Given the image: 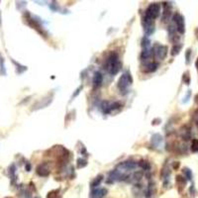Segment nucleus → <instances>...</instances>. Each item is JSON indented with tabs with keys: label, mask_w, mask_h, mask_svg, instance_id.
<instances>
[{
	"label": "nucleus",
	"mask_w": 198,
	"mask_h": 198,
	"mask_svg": "<svg viewBox=\"0 0 198 198\" xmlns=\"http://www.w3.org/2000/svg\"><path fill=\"white\" fill-rule=\"evenodd\" d=\"M105 67H106L107 71L109 72L111 75H116L122 69V63L119 59V57L116 53H111L109 55L108 59L105 63Z\"/></svg>",
	"instance_id": "nucleus-1"
},
{
	"label": "nucleus",
	"mask_w": 198,
	"mask_h": 198,
	"mask_svg": "<svg viewBox=\"0 0 198 198\" xmlns=\"http://www.w3.org/2000/svg\"><path fill=\"white\" fill-rule=\"evenodd\" d=\"M132 83H133V77H132V75L130 74V72L127 71L120 76V78H119V80L117 82V86L121 91H124V90H126L128 88Z\"/></svg>",
	"instance_id": "nucleus-2"
},
{
	"label": "nucleus",
	"mask_w": 198,
	"mask_h": 198,
	"mask_svg": "<svg viewBox=\"0 0 198 198\" xmlns=\"http://www.w3.org/2000/svg\"><path fill=\"white\" fill-rule=\"evenodd\" d=\"M26 20H27V23L29 24V25L33 28V29L36 30L37 32L39 33V34H41L43 37H47L46 31L44 30L43 26H42V24L39 22V20H36V19L33 18V17H31V15L29 14V13H28L27 16H26Z\"/></svg>",
	"instance_id": "nucleus-3"
},
{
	"label": "nucleus",
	"mask_w": 198,
	"mask_h": 198,
	"mask_svg": "<svg viewBox=\"0 0 198 198\" xmlns=\"http://www.w3.org/2000/svg\"><path fill=\"white\" fill-rule=\"evenodd\" d=\"M160 5L158 3H153L151 5H149V7L147 8L145 16L155 20L160 16Z\"/></svg>",
	"instance_id": "nucleus-4"
},
{
	"label": "nucleus",
	"mask_w": 198,
	"mask_h": 198,
	"mask_svg": "<svg viewBox=\"0 0 198 198\" xmlns=\"http://www.w3.org/2000/svg\"><path fill=\"white\" fill-rule=\"evenodd\" d=\"M173 22L176 25V31L179 34H184L185 32V22H184V18L182 15H180L179 13H175L172 17Z\"/></svg>",
	"instance_id": "nucleus-5"
},
{
	"label": "nucleus",
	"mask_w": 198,
	"mask_h": 198,
	"mask_svg": "<svg viewBox=\"0 0 198 198\" xmlns=\"http://www.w3.org/2000/svg\"><path fill=\"white\" fill-rule=\"evenodd\" d=\"M143 27H144V30H145V33H146V35H152L154 32H155V22H154L153 19L149 18V17L147 16H144L143 17Z\"/></svg>",
	"instance_id": "nucleus-6"
},
{
	"label": "nucleus",
	"mask_w": 198,
	"mask_h": 198,
	"mask_svg": "<svg viewBox=\"0 0 198 198\" xmlns=\"http://www.w3.org/2000/svg\"><path fill=\"white\" fill-rule=\"evenodd\" d=\"M153 51H154V54H155V57L158 59H160V61L166 59V55H168V47L164 45H158V44H157Z\"/></svg>",
	"instance_id": "nucleus-7"
},
{
	"label": "nucleus",
	"mask_w": 198,
	"mask_h": 198,
	"mask_svg": "<svg viewBox=\"0 0 198 198\" xmlns=\"http://www.w3.org/2000/svg\"><path fill=\"white\" fill-rule=\"evenodd\" d=\"M126 175L123 174L120 170L118 169H114V170L110 171L108 175V179H107V183H113L114 181H119V180L125 179Z\"/></svg>",
	"instance_id": "nucleus-8"
},
{
	"label": "nucleus",
	"mask_w": 198,
	"mask_h": 198,
	"mask_svg": "<svg viewBox=\"0 0 198 198\" xmlns=\"http://www.w3.org/2000/svg\"><path fill=\"white\" fill-rule=\"evenodd\" d=\"M53 101V96L52 95H48L46 97L42 98L41 100L36 102L34 105H33V109L32 110H36V109H42L44 107H47L52 103Z\"/></svg>",
	"instance_id": "nucleus-9"
},
{
	"label": "nucleus",
	"mask_w": 198,
	"mask_h": 198,
	"mask_svg": "<svg viewBox=\"0 0 198 198\" xmlns=\"http://www.w3.org/2000/svg\"><path fill=\"white\" fill-rule=\"evenodd\" d=\"M36 172H37V174L40 175V176H43V177L48 176L51 172L49 166H48V164H45V162H44V164H40L38 168H37Z\"/></svg>",
	"instance_id": "nucleus-10"
},
{
	"label": "nucleus",
	"mask_w": 198,
	"mask_h": 198,
	"mask_svg": "<svg viewBox=\"0 0 198 198\" xmlns=\"http://www.w3.org/2000/svg\"><path fill=\"white\" fill-rule=\"evenodd\" d=\"M136 166H137V164L134 160H126V162H120L117 166V168L122 169H127V170H132V169H135Z\"/></svg>",
	"instance_id": "nucleus-11"
},
{
	"label": "nucleus",
	"mask_w": 198,
	"mask_h": 198,
	"mask_svg": "<svg viewBox=\"0 0 198 198\" xmlns=\"http://www.w3.org/2000/svg\"><path fill=\"white\" fill-rule=\"evenodd\" d=\"M103 81V75L100 71H96L93 75V78H92V83H93V87L95 88H98V87L101 86Z\"/></svg>",
	"instance_id": "nucleus-12"
},
{
	"label": "nucleus",
	"mask_w": 198,
	"mask_h": 198,
	"mask_svg": "<svg viewBox=\"0 0 198 198\" xmlns=\"http://www.w3.org/2000/svg\"><path fill=\"white\" fill-rule=\"evenodd\" d=\"M107 194V189L106 188H97L94 189L91 193L92 198H101Z\"/></svg>",
	"instance_id": "nucleus-13"
},
{
	"label": "nucleus",
	"mask_w": 198,
	"mask_h": 198,
	"mask_svg": "<svg viewBox=\"0 0 198 198\" xmlns=\"http://www.w3.org/2000/svg\"><path fill=\"white\" fill-rule=\"evenodd\" d=\"M152 54H153V50L150 49H144L141 53V61L144 63V61H148V59H151Z\"/></svg>",
	"instance_id": "nucleus-14"
},
{
	"label": "nucleus",
	"mask_w": 198,
	"mask_h": 198,
	"mask_svg": "<svg viewBox=\"0 0 198 198\" xmlns=\"http://www.w3.org/2000/svg\"><path fill=\"white\" fill-rule=\"evenodd\" d=\"M158 65L157 63L152 61V63H147V65H145V69L143 70H144L145 72H154L158 69Z\"/></svg>",
	"instance_id": "nucleus-15"
},
{
	"label": "nucleus",
	"mask_w": 198,
	"mask_h": 198,
	"mask_svg": "<svg viewBox=\"0 0 198 198\" xmlns=\"http://www.w3.org/2000/svg\"><path fill=\"white\" fill-rule=\"evenodd\" d=\"M176 182H177L178 187H180V189H183L184 186H185V184H186V179L183 176H181V175H177Z\"/></svg>",
	"instance_id": "nucleus-16"
},
{
	"label": "nucleus",
	"mask_w": 198,
	"mask_h": 198,
	"mask_svg": "<svg viewBox=\"0 0 198 198\" xmlns=\"http://www.w3.org/2000/svg\"><path fill=\"white\" fill-rule=\"evenodd\" d=\"M180 133H181V136L184 140H189V138H190V129H188L187 127H183L180 131Z\"/></svg>",
	"instance_id": "nucleus-17"
},
{
	"label": "nucleus",
	"mask_w": 198,
	"mask_h": 198,
	"mask_svg": "<svg viewBox=\"0 0 198 198\" xmlns=\"http://www.w3.org/2000/svg\"><path fill=\"white\" fill-rule=\"evenodd\" d=\"M139 166H140L141 168L145 169V170H148V169H150V168H151V166H150V162H148V160H141L140 162H139Z\"/></svg>",
	"instance_id": "nucleus-18"
},
{
	"label": "nucleus",
	"mask_w": 198,
	"mask_h": 198,
	"mask_svg": "<svg viewBox=\"0 0 198 198\" xmlns=\"http://www.w3.org/2000/svg\"><path fill=\"white\" fill-rule=\"evenodd\" d=\"M152 142H153V144L155 145V146H158V145H160V143L162 142V136L158 135V134H156V135H154L153 138H152Z\"/></svg>",
	"instance_id": "nucleus-19"
},
{
	"label": "nucleus",
	"mask_w": 198,
	"mask_h": 198,
	"mask_svg": "<svg viewBox=\"0 0 198 198\" xmlns=\"http://www.w3.org/2000/svg\"><path fill=\"white\" fill-rule=\"evenodd\" d=\"M182 48V45H178V44H175L174 46L171 49V56H176V55L179 54L180 50Z\"/></svg>",
	"instance_id": "nucleus-20"
},
{
	"label": "nucleus",
	"mask_w": 198,
	"mask_h": 198,
	"mask_svg": "<svg viewBox=\"0 0 198 198\" xmlns=\"http://www.w3.org/2000/svg\"><path fill=\"white\" fill-rule=\"evenodd\" d=\"M86 166H87L86 160H84V158H77V160H76V166H77V168H82Z\"/></svg>",
	"instance_id": "nucleus-21"
},
{
	"label": "nucleus",
	"mask_w": 198,
	"mask_h": 198,
	"mask_svg": "<svg viewBox=\"0 0 198 198\" xmlns=\"http://www.w3.org/2000/svg\"><path fill=\"white\" fill-rule=\"evenodd\" d=\"M12 63H14V65H16V67H17V72H18V73H22V72H24V71H26V70H27V67L21 65L20 63H17V61H15L14 59H12Z\"/></svg>",
	"instance_id": "nucleus-22"
},
{
	"label": "nucleus",
	"mask_w": 198,
	"mask_h": 198,
	"mask_svg": "<svg viewBox=\"0 0 198 198\" xmlns=\"http://www.w3.org/2000/svg\"><path fill=\"white\" fill-rule=\"evenodd\" d=\"M141 46H142L143 50H144V49H150V40L148 39V37H144V38L142 39Z\"/></svg>",
	"instance_id": "nucleus-23"
},
{
	"label": "nucleus",
	"mask_w": 198,
	"mask_h": 198,
	"mask_svg": "<svg viewBox=\"0 0 198 198\" xmlns=\"http://www.w3.org/2000/svg\"><path fill=\"white\" fill-rule=\"evenodd\" d=\"M122 107V104L120 102H113V103H110L109 104V112H112L113 110L119 109Z\"/></svg>",
	"instance_id": "nucleus-24"
},
{
	"label": "nucleus",
	"mask_w": 198,
	"mask_h": 198,
	"mask_svg": "<svg viewBox=\"0 0 198 198\" xmlns=\"http://www.w3.org/2000/svg\"><path fill=\"white\" fill-rule=\"evenodd\" d=\"M190 149L193 153H197L198 152V139H193L192 142H191Z\"/></svg>",
	"instance_id": "nucleus-25"
},
{
	"label": "nucleus",
	"mask_w": 198,
	"mask_h": 198,
	"mask_svg": "<svg viewBox=\"0 0 198 198\" xmlns=\"http://www.w3.org/2000/svg\"><path fill=\"white\" fill-rule=\"evenodd\" d=\"M102 178H103V175L102 174L98 175V176L91 182V186H92V187H96V186H98L99 184H100V182L102 181Z\"/></svg>",
	"instance_id": "nucleus-26"
},
{
	"label": "nucleus",
	"mask_w": 198,
	"mask_h": 198,
	"mask_svg": "<svg viewBox=\"0 0 198 198\" xmlns=\"http://www.w3.org/2000/svg\"><path fill=\"white\" fill-rule=\"evenodd\" d=\"M59 192V189H56V190L50 191L49 194L47 195V198H57Z\"/></svg>",
	"instance_id": "nucleus-27"
},
{
	"label": "nucleus",
	"mask_w": 198,
	"mask_h": 198,
	"mask_svg": "<svg viewBox=\"0 0 198 198\" xmlns=\"http://www.w3.org/2000/svg\"><path fill=\"white\" fill-rule=\"evenodd\" d=\"M183 173L186 175V179L191 180V178H192V172H191L190 169L184 168H183Z\"/></svg>",
	"instance_id": "nucleus-28"
},
{
	"label": "nucleus",
	"mask_w": 198,
	"mask_h": 198,
	"mask_svg": "<svg viewBox=\"0 0 198 198\" xmlns=\"http://www.w3.org/2000/svg\"><path fill=\"white\" fill-rule=\"evenodd\" d=\"M143 176V172H140V171H136V172H134V174H133V179L134 180H137V181H139V180L142 178Z\"/></svg>",
	"instance_id": "nucleus-29"
},
{
	"label": "nucleus",
	"mask_w": 198,
	"mask_h": 198,
	"mask_svg": "<svg viewBox=\"0 0 198 198\" xmlns=\"http://www.w3.org/2000/svg\"><path fill=\"white\" fill-rule=\"evenodd\" d=\"M182 79H183V81L186 83V84H189V82H190V75H189V72H185V73L183 74V77H182Z\"/></svg>",
	"instance_id": "nucleus-30"
},
{
	"label": "nucleus",
	"mask_w": 198,
	"mask_h": 198,
	"mask_svg": "<svg viewBox=\"0 0 198 198\" xmlns=\"http://www.w3.org/2000/svg\"><path fill=\"white\" fill-rule=\"evenodd\" d=\"M190 57H191V49H188L185 53V59H186V63H189L190 61Z\"/></svg>",
	"instance_id": "nucleus-31"
},
{
	"label": "nucleus",
	"mask_w": 198,
	"mask_h": 198,
	"mask_svg": "<svg viewBox=\"0 0 198 198\" xmlns=\"http://www.w3.org/2000/svg\"><path fill=\"white\" fill-rule=\"evenodd\" d=\"M81 89H82V86H79L78 88L75 90V92H74V93H73V95H72V98H74L76 95H78L79 92H80V90H81Z\"/></svg>",
	"instance_id": "nucleus-32"
},
{
	"label": "nucleus",
	"mask_w": 198,
	"mask_h": 198,
	"mask_svg": "<svg viewBox=\"0 0 198 198\" xmlns=\"http://www.w3.org/2000/svg\"><path fill=\"white\" fill-rule=\"evenodd\" d=\"M193 117H194L195 119H196L197 122H198V109L196 110V111L194 112V115H193Z\"/></svg>",
	"instance_id": "nucleus-33"
},
{
	"label": "nucleus",
	"mask_w": 198,
	"mask_h": 198,
	"mask_svg": "<svg viewBox=\"0 0 198 198\" xmlns=\"http://www.w3.org/2000/svg\"><path fill=\"white\" fill-rule=\"evenodd\" d=\"M30 169H31V164H26V170L30 171Z\"/></svg>",
	"instance_id": "nucleus-34"
},
{
	"label": "nucleus",
	"mask_w": 198,
	"mask_h": 198,
	"mask_svg": "<svg viewBox=\"0 0 198 198\" xmlns=\"http://www.w3.org/2000/svg\"><path fill=\"white\" fill-rule=\"evenodd\" d=\"M176 162V164H173V168H177L178 166H179V162Z\"/></svg>",
	"instance_id": "nucleus-35"
},
{
	"label": "nucleus",
	"mask_w": 198,
	"mask_h": 198,
	"mask_svg": "<svg viewBox=\"0 0 198 198\" xmlns=\"http://www.w3.org/2000/svg\"><path fill=\"white\" fill-rule=\"evenodd\" d=\"M195 67H196V69H198V58L196 59V61H195Z\"/></svg>",
	"instance_id": "nucleus-36"
},
{
	"label": "nucleus",
	"mask_w": 198,
	"mask_h": 198,
	"mask_svg": "<svg viewBox=\"0 0 198 198\" xmlns=\"http://www.w3.org/2000/svg\"><path fill=\"white\" fill-rule=\"evenodd\" d=\"M195 34H196V37H197V39H198V28L196 30H195Z\"/></svg>",
	"instance_id": "nucleus-37"
},
{
	"label": "nucleus",
	"mask_w": 198,
	"mask_h": 198,
	"mask_svg": "<svg viewBox=\"0 0 198 198\" xmlns=\"http://www.w3.org/2000/svg\"><path fill=\"white\" fill-rule=\"evenodd\" d=\"M5 198H12V197H5Z\"/></svg>",
	"instance_id": "nucleus-38"
}]
</instances>
